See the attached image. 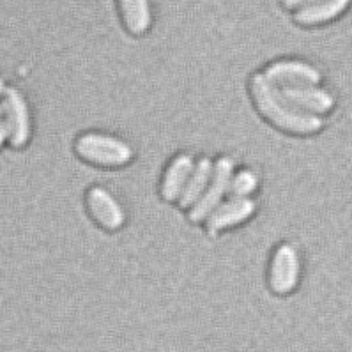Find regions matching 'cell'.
Instances as JSON below:
<instances>
[{
  "label": "cell",
  "instance_id": "obj_1",
  "mask_svg": "<svg viewBox=\"0 0 352 352\" xmlns=\"http://www.w3.org/2000/svg\"><path fill=\"white\" fill-rule=\"evenodd\" d=\"M250 98L258 116L278 131L294 137H314L324 129V117L311 116L290 104L262 71L250 78Z\"/></svg>",
  "mask_w": 352,
  "mask_h": 352
},
{
  "label": "cell",
  "instance_id": "obj_2",
  "mask_svg": "<svg viewBox=\"0 0 352 352\" xmlns=\"http://www.w3.org/2000/svg\"><path fill=\"white\" fill-rule=\"evenodd\" d=\"M82 162L98 168H124L135 157V149L126 138L104 131H83L73 144Z\"/></svg>",
  "mask_w": 352,
  "mask_h": 352
},
{
  "label": "cell",
  "instance_id": "obj_3",
  "mask_svg": "<svg viewBox=\"0 0 352 352\" xmlns=\"http://www.w3.org/2000/svg\"><path fill=\"white\" fill-rule=\"evenodd\" d=\"M2 144L9 149H25L32 138V110L25 94L13 85L2 87Z\"/></svg>",
  "mask_w": 352,
  "mask_h": 352
},
{
  "label": "cell",
  "instance_id": "obj_4",
  "mask_svg": "<svg viewBox=\"0 0 352 352\" xmlns=\"http://www.w3.org/2000/svg\"><path fill=\"white\" fill-rule=\"evenodd\" d=\"M302 257L296 245L283 241L271 252L267 264V283L274 294L285 296L294 292L301 282Z\"/></svg>",
  "mask_w": 352,
  "mask_h": 352
},
{
  "label": "cell",
  "instance_id": "obj_5",
  "mask_svg": "<svg viewBox=\"0 0 352 352\" xmlns=\"http://www.w3.org/2000/svg\"><path fill=\"white\" fill-rule=\"evenodd\" d=\"M234 170H236L234 157L227 156V154L216 157L211 181H209L208 188L204 191V195L200 197L199 202L190 211H186L188 220L191 223L202 225L204 221L208 220V216L227 199L228 186H230V179L234 175Z\"/></svg>",
  "mask_w": 352,
  "mask_h": 352
},
{
  "label": "cell",
  "instance_id": "obj_6",
  "mask_svg": "<svg viewBox=\"0 0 352 352\" xmlns=\"http://www.w3.org/2000/svg\"><path fill=\"white\" fill-rule=\"evenodd\" d=\"M85 209L92 221L104 232H119L128 221L124 206L108 188L94 184L85 193Z\"/></svg>",
  "mask_w": 352,
  "mask_h": 352
},
{
  "label": "cell",
  "instance_id": "obj_7",
  "mask_svg": "<svg viewBox=\"0 0 352 352\" xmlns=\"http://www.w3.org/2000/svg\"><path fill=\"white\" fill-rule=\"evenodd\" d=\"M265 78L276 87H294V85H314L322 83L324 75L319 67L307 58L283 57L276 58L262 69Z\"/></svg>",
  "mask_w": 352,
  "mask_h": 352
},
{
  "label": "cell",
  "instance_id": "obj_8",
  "mask_svg": "<svg viewBox=\"0 0 352 352\" xmlns=\"http://www.w3.org/2000/svg\"><path fill=\"white\" fill-rule=\"evenodd\" d=\"M257 202L255 199L245 197H227L223 202L208 216L204 221V228L211 237L234 230L241 225L248 223L253 216L257 214Z\"/></svg>",
  "mask_w": 352,
  "mask_h": 352
},
{
  "label": "cell",
  "instance_id": "obj_9",
  "mask_svg": "<svg viewBox=\"0 0 352 352\" xmlns=\"http://www.w3.org/2000/svg\"><path fill=\"white\" fill-rule=\"evenodd\" d=\"M280 89V87H278ZM280 92L283 94L290 104L302 110V112L311 113V116L326 117L331 113L336 107V98L331 91L322 87V83H314V85H294V87H282Z\"/></svg>",
  "mask_w": 352,
  "mask_h": 352
},
{
  "label": "cell",
  "instance_id": "obj_10",
  "mask_svg": "<svg viewBox=\"0 0 352 352\" xmlns=\"http://www.w3.org/2000/svg\"><path fill=\"white\" fill-rule=\"evenodd\" d=\"M197 160L190 153H177L172 156L168 165L165 166L160 181V195L165 202L179 204L183 197L186 184L191 177V172L195 168Z\"/></svg>",
  "mask_w": 352,
  "mask_h": 352
},
{
  "label": "cell",
  "instance_id": "obj_11",
  "mask_svg": "<svg viewBox=\"0 0 352 352\" xmlns=\"http://www.w3.org/2000/svg\"><path fill=\"white\" fill-rule=\"evenodd\" d=\"M351 0H319L294 11V21L302 27H319L336 20L349 8Z\"/></svg>",
  "mask_w": 352,
  "mask_h": 352
},
{
  "label": "cell",
  "instance_id": "obj_12",
  "mask_svg": "<svg viewBox=\"0 0 352 352\" xmlns=\"http://www.w3.org/2000/svg\"><path fill=\"white\" fill-rule=\"evenodd\" d=\"M122 25L131 36H144L153 25V11L149 0H119Z\"/></svg>",
  "mask_w": 352,
  "mask_h": 352
},
{
  "label": "cell",
  "instance_id": "obj_13",
  "mask_svg": "<svg viewBox=\"0 0 352 352\" xmlns=\"http://www.w3.org/2000/svg\"><path fill=\"white\" fill-rule=\"evenodd\" d=\"M212 170H214V160H211L209 156H200L197 160L195 168L191 172V177L186 184V190H184L183 197L177 204L179 208L184 209V211H190L199 202V199L208 188L209 181H211Z\"/></svg>",
  "mask_w": 352,
  "mask_h": 352
},
{
  "label": "cell",
  "instance_id": "obj_14",
  "mask_svg": "<svg viewBox=\"0 0 352 352\" xmlns=\"http://www.w3.org/2000/svg\"><path fill=\"white\" fill-rule=\"evenodd\" d=\"M261 188V175L257 170L243 166V168L234 170V175L230 179L228 186V197H245V199H253Z\"/></svg>",
  "mask_w": 352,
  "mask_h": 352
},
{
  "label": "cell",
  "instance_id": "obj_15",
  "mask_svg": "<svg viewBox=\"0 0 352 352\" xmlns=\"http://www.w3.org/2000/svg\"><path fill=\"white\" fill-rule=\"evenodd\" d=\"M315 2H319V0H283V6L289 9H299V8H305V6H310L315 4Z\"/></svg>",
  "mask_w": 352,
  "mask_h": 352
}]
</instances>
